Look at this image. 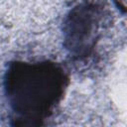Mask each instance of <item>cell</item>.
<instances>
[{
  "label": "cell",
  "instance_id": "1",
  "mask_svg": "<svg viewBox=\"0 0 127 127\" xmlns=\"http://www.w3.org/2000/svg\"><path fill=\"white\" fill-rule=\"evenodd\" d=\"M66 83L64 69L54 63H15L6 73L5 91L16 119L39 124L61 100Z\"/></svg>",
  "mask_w": 127,
  "mask_h": 127
},
{
  "label": "cell",
  "instance_id": "2",
  "mask_svg": "<svg viewBox=\"0 0 127 127\" xmlns=\"http://www.w3.org/2000/svg\"><path fill=\"white\" fill-rule=\"evenodd\" d=\"M100 10L91 4L73 9L65 23L66 48L78 58L86 57L98 39Z\"/></svg>",
  "mask_w": 127,
  "mask_h": 127
}]
</instances>
